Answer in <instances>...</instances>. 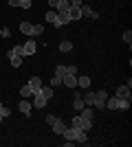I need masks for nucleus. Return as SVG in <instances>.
<instances>
[{"label":"nucleus","instance_id":"1","mask_svg":"<svg viewBox=\"0 0 132 147\" xmlns=\"http://www.w3.org/2000/svg\"><path fill=\"white\" fill-rule=\"evenodd\" d=\"M106 108H110V110H128L130 101L119 99V97H110V99H106Z\"/></svg>","mask_w":132,"mask_h":147},{"label":"nucleus","instance_id":"2","mask_svg":"<svg viewBox=\"0 0 132 147\" xmlns=\"http://www.w3.org/2000/svg\"><path fill=\"white\" fill-rule=\"evenodd\" d=\"M73 127H79V129H84V132H88V129L93 127V121H86V119L82 117V114H75L73 117V123H70Z\"/></svg>","mask_w":132,"mask_h":147},{"label":"nucleus","instance_id":"3","mask_svg":"<svg viewBox=\"0 0 132 147\" xmlns=\"http://www.w3.org/2000/svg\"><path fill=\"white\" fill-rule=\"evenodd\" d=\"M106 99H108V92L106 90H97L95 92V108H99V110H104L106 108Z\"/></svg>","mask_w":132,"mask_h":147},{"label":"nucleus","instance_id":"4","mask_svg":"<svg viewBox=\"0 0 132 147\" xmlns=\"http://www.w3.org/2000/svg\"><path fill=\"white\" fill-rule=\"evenodd\" d=\"M114 97H119V99H126V101H130V99H132L130 86H119V88H117V92H114Z\"/></svg>","mask_w":132,"mask_h":147},{"label":"nucleus","instance_id":"5","mask_svg":"<svg viewBox=\"0 0 132 147\" xmlns=\"http://www.w3.org/2000/svg\"><path fill=\"white\" fill-rule=\"evenodd\" d=\"M62 86H66V88H77V75H64L62 77Z\"/></svg>","mask_w":132,"mask_h":147},{"label":"nucleus","instance_id":"6","mask_svg":"<svg viewBox=\"0 0 132 147\" xmlns=\"http://www.w3.org/2000/svg\"><path fill=\"white\" fill-rule=\"evenodd\" d=\"M29 88H31L33 94H38V92L42 90V79H40V77H31V79H29Z\"/></svg>","mask_w":132,"mask_h":147},{"label":"nucleus","instance_id":"7","mask_svg":"<svg viewBox=\"0 0 132 147\" xmlns=\"http://www.w3.org/2000/svg\"><path fill=\"white\" fill-rule=\"evenodd\" d=\"M46 103H49V99L44 97L42 92H38V94H33V105H35V108H46Z\"/></svg>","mask_w":132,"mask_h":147},{"label":"nucleus","instance_id":"8","mask_svg":"<svg viewBox=\"0 0 132 147\" xmlns=\"http://www.w3.org/2000/svg\"><path fill=\"white\" fill-rule=\"evenodd\" d=\"M22 49H24V57H26V55H35V51H38V46H35V40L31 37V40H29V42H26Z\"/></svg>","mask_w":132,"mask_h":147},{"label":"nucleus","instance_id":"9","mask_svg":"<svg viewBox=\"0 0 132 147\" xmlns=\"http://www.w3.org/2000/svg\"><path fill=\"white\" fill-rule=\"evenodd\" d=\"M7 57H9V61H11L13 68H20V66H22V55H16V53H11V51H9V53H7Z\"/></svg>","mask_w":132,"mask_h":147},{"label":"nucleus","instance_id":"10","mask_svg":"<svg viewBox=\"0 0 132 147\" xmlns=\"http://www.w3.org/2000/svg\"><path fill=\"white\" fill-rule=\"evenodd\" d=\"M70 127H73V125H70ZM73 129H75V141H77V143H82V145H88L86 132H84V129H79V127H73Z\"/></svg>","mask_w":132,"mask_h":147},{"label":"nucleus","instance_id":"11","mask_svg":"<svg viewBox=\"0 0 132 147\" xmlns=\"http://www.w3.org/2000/svg\"><path fill=\"white\" fill-rule=\"evenodd\" d=\"M18 108H20V112H22V114H31V110H33V103H31V101H26V99H22Z\"/></svg>","mask_w":132,"mask_h":147},{"label":"nucleus","instance_id":"12","mask_svg":"<svg viewBox=\"0 0 132 147\" xmlns=\"http://www.w3.org/2000/svg\"><path fill=\"white\" fill-rule=\"evenodd\" d=\"M82 18V7H70L68 9V22L70 20H79Z\"/></svg>","mask_w":132,"mask_h":147},{"label":"nucleus","instance_id":"13","mask_svg":"<svg viewBox=\"0 0 132 147\" xmlns=\"http://www.w3.org/2000/svg\"><path fill=\"white\" fill-rule=\"evenodd\" d=\"M79 114H82L86 121H93V119H95V112H93V108H90V105H84V110L79 112Z\"/></svg>","mask_w":132,"mask_h":147},{"label":"nucleus","instance_id":"14","mask_svg":"<svg viewBox=\"0 0 132 147\" xmlns=\"http://www.w3.org/2000/svg\"><path fill=\"white\" fill-rule=\"evenodd\" d=\"M84 16H86V18H99V13H97V11H93V9H90V7H84L82 5V18H84Z\"/></svg>","mask_w":132,"mask_h":147},{"label":"nucleus","instance_id":"15","mask_svg":"<svg viewBox=\"0 0 132 147\" xmlns=\"http://www.w3.org/2000/svg\"><path fill=\"white\" fill-rule=\"evenodd\" d=\"M82 99H84V105H90V108H93V103H95V92H93V90H88Z\"/></svg>","mask_w":132,"mask_h":147},{"label":"nucleus","instance_id":"16","mask_svg":"<svg viewBox=\"0 0 132 147\" xmlns=\"http://www.w3.org/2000/svg\"><path fill=\"white\" fill-rule=\"evenodd\" d=\"M51 129H53V132H55V134H62L64 129H66V125H64V123L60 121V119H57V121L53 123V125H51Z\"/></svg>","mask_w":132,"mask_h":147},{"label":"nucleus","instance_id":"17","mask_svg":"<svg viewBox=\"0 0 132 147\" xmlns=\"http://www.w3.org/2000/svg\"><path fill=\"white\" fill-rule=\"evenodd\" d=\"M31 31H33V24H31V22H20V33L31 35Z\"/></svg>","mask_w":132,"mask_h":147},{"label":"nucleus","instance_id":"18","mask_svg":"<svg viewBox=\"0 0 132 147\" xmlns=\"http://www.w3.org/2000/svg\"><path fill=\"white\" fill-rule=\"evenodd\" d=\"M62 136L66 138V141H75V129H73V127H66L62 132Z\"/></svg>","mask_w":132,"mask_h":147},{"label":"nucleus","instance_id":"19","mask_svg":"<svg viewBox=\"0 0 132 147\" xmlns=\"http://www.w3.org/2000/svg\"><path fill=\"white\" fill-rule=\"evenodd\" d=\"M31 94H33V92H31V88H29V84L20 88V97H22V99H29V97H31Z\"/></svg>","mask_w":132,"mask_h":147},{"label":"nucleus","instance_id":"20","mask_svg":"<svg viewBox=\"0 0 132 147\" xmlns=\"http://www.w3.org/2000/svg\"><path fill=\"white\" fill-rule=\"evenodd\" d=\"M77 86L79 88H88L90 86V77H77Z\"/></svg>","mask_w":132,"mask_h":147},{"label":"nucleus","instance_id":"21","mask_svg":"<svg viewBox=\"0 0 132 147\" xmlns=\"http://www.w3.org/2000/svg\"><path fill=\"white\" fill-rule=\"evenodd\" d=\"M70 49H73V44H70L68 40H64V42H60V51H62V53H68Z\"/></svg>","mask_w":132,"mask_h":147},{"label":"nucleus","instance_id":"22","mask_svg":"<svg viewBox=\"0 0 132 147\" xmlns=\"http://www.w3.org/2000/svg\"><path fill=\"white\" fill-rule=\"evenodd\" d=\"M42 33H44V26H42V24H33L31 37H35V35H42Z\"/></svg>","mask_w":132,"mask_h":147},{"label":"nucleus","instance_id":"23","mask_svg":"<svg viewBox=\"0 0 132 147\" xmlns=\"http://www.w3.org/2000/svg\"><path fill=\"white\" fill-rule=\"evenodd\" d=\"M40 92H42V94H44V97H46V99H51V97H53V92H55V90H53V86H46V88L42 86V90H40Z\"/></svg>","mask_w":132,"mask_h":147},{"label":"nucleus","instance_id":"24","mask_svg":"<svg viewBox=\"0 0 132 147\" xmlns=\"http://www.w3.org/2000/svg\"><path fill=\"white\" fill-rule=\"evenodd\" d=\"M51 86H53V88L62 86V77H60V75H53V77H51Z\"/></svg>","mask_w":132,"mask_h":147},{"label":"nucleus","instance_id":"25","mask_svg":"<svg viewBox=\"0 0 132 147\" xmlns=\"http://www.w3.org/2000/svg\"><path fill=\"white\" fill-rule=\"evenodd\" d=\"M44 18H46V22H51V24H53V22H55V20H57V13L53 11V9H51V11L46 13V16H44Z\"/></svg>","mask_w":132,"mask_h":147},{"label":"nucleus","instance_id":"26","mask_svg":"<svg viewBox=\"0 0 132 147\" xmlns=\"http://www.w3.org/2000/svg\"><path fill=\"white\" fill-rule=\"evenodd\" d=\"M11 53H16V55H22V57H24V49H22V44H16V46L11 49Z\"/></svg>","mask_w":132,"mask_h":147},{"label":"nucleus","instance_id":"27","mask_svg":"<svg viewBox=\"0 0 132 147\" xmlns=\"http://www.w3.org/2000/svg\"><path fill=\"white\" fill-rule=\"evenodd\" d=\"M55 75H60V77H64V75H66V66H62V64H60V66L55 68Z\"/></svg>","mask_w":132,"mask_h":147},{"label":"nucleus","instance_id":"28","mask_svg":"<svg viewBox=\"0 0 132 147\" xmlns=\"http://www.w3.org/2000/svg\"><path fill=\"white\" fill-rule=\"evenodd\" d=\"M123 42H126L128 46L132 44V33H130V31H126V33H123Z\"/></svg>","mask_w":132,"mask_h":147},{"label":"nucleus","instance_id":"29","mask_svg":"<svg viewBox=\"0 0 132 147\" xmlns=\"http://www.w3.org/2000/svg\"><path fill=\"white\" fill-rule=\"evenodd\" d=\"M31 5H33V0H20V7H22V9H31Z\"/></svg>","mask_w":132,"mask_h":147},{"label":"nucleus","instance_id":"30","mask_svg":"<svg viewBox=\"0 0 132 147\" xmlns=\"http://www.w3.org/2000/svg\"><path fill=\"white\" fill-rule=\"evenodd\" d=\"M0 114H2V119H7V117H9V114H11V110H9V108H5V105H2V108H0Z\"/></svg>","mask_w":132,"mask_h":147},{"label":"nucleus","instance_id":"31","mask_svg":"<svg viewBox=\"0 0 132 147\" xmlns=\"http://www.w3.org/2000/svg\"><path fill=\"white\" fill-rule=\"evenodd\" d=\"M55 121H57V117H53V114H46V123H49V125H53Z\"/></svg>","mask_w":132,"mask_h":147},{"label":"nucleus","instance_id":"32","mask_svg":"<svg viewBox=\"0 0 132 147\" xmlns=\"http://www.w3.org/2000/svg\"><path fill=\"white\" fill-rule=\"evenodd\" d=\"M66 73L68 75H77V68L75 66H66Z\"/></svg>","mask_w":132,"mask_h":147},{"label":"nucleus","instance_id":"33","mask_svg":"<svg viewBox=\"0 0 132 147\" xmlns=\"http://www.w3.org/2000/svg\"><path fill=\"white\" fill-rule=\"evenodd\" d=\"M68 2H70V7H82L84 0H68Z\"/></svg>","mask_w":132,"mask_h":147},{"label":"nucleus","instance_id":"34","mask_svg":"<svg viewBox=\"0 0 132 147\" xmlns=\"http://www.w3.org/2000/svg\"><path fill=\"white\" fill-rule=\"evenodd\" d=\"M0 35H2V37H9V35H11V31H9V29H7V26H5V29L0 31Z\"/></svg>","mask_w":132,"mask_h":147},{"label":"nucleus","instance_id":"35","mask_svg":"<svg viewBox=\"0 0 132 147\" xmlns=\"http://www.w3.org/2000/svg\"><path fill=\"white\" fill-rule=\"evenodd\" d=\"M57 2H60V0H49V7H51V9H55Z\"/></svg>","mask_w":132,"mask_h":147},{"label":"nucleus","instance_id":"36","mask_svg":"<svg viewBox=\"0 0 132 147\" xmlns=\"http://www.w3.org/2000/svg\"><path fill=\"white\" fill-rule=\"evenodd\" d=\"M9 5L11 7H20V0H9Z\"/></svg>","mask_w":132,"mask_h":147},{"label":"nucleus","instance_id":"37","mask_svg":"<svg viewBox=\"0 0 132 147\" xmlns=\"http://www.w3.org/2000/svg\"><path fill=\"white\" fill-rule=\"evenodd\" d=\"M2 121H5V119H2V114H0V123H2Z\"/></svg>","mask_w":132,"mask_h":147},{"label":"nucleus","instance_id":"38","mask_svg":"<svg viewBox=\"0 0 132 147\" xmlns=\"http://www.w3.org/2000/svg\"><path fill=\"white\" fill-rule=\"evenodd\" d=\"M0 108H2V103H0Z\"/></svg>","mask_w":132,"mask_h":147}]
</instances>
